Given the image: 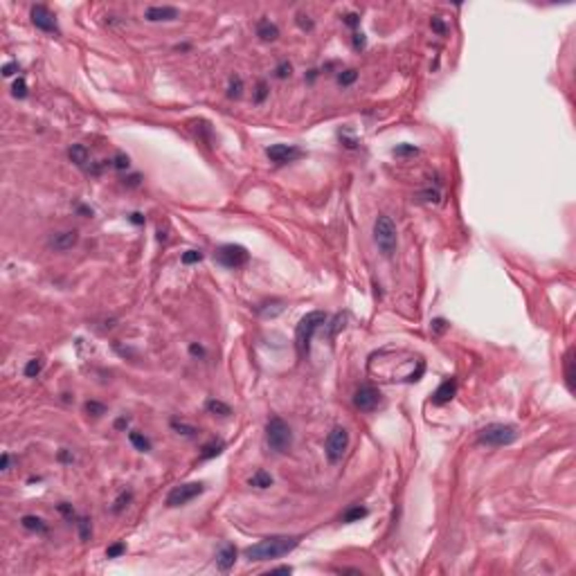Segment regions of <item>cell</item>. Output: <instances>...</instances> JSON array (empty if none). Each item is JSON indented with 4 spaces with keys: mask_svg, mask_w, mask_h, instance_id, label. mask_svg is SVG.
<instances>
[{
    "mask_svg": "<svg viewBox=\"0 0 576 576\" xmlns=\"http://www.w3.org/2000/svg\"><path fill=\"white\" fill-rule=\"evenodd\" d=\"M266 443L268 448L275 450V453H288L293 446V430L291 425L286 423L279 417H273L266 425Z\"/></svg>",
    "mask_w": 576,
    "mask_h": 576,
    "instance_id": "4",
    "label": "cell"
},
{
    "mask_svg": "<svg viewBox=\"0 0 576 576\" xmlns=\"http://www.w3.org/2000/svg\"><path fill=\"white\" fill-rule=\"evenodd\" d=\"M111 162H113V167H115V169H119V171H124V169H128V167H131V158H128L126 153H117V156L113 158Z\"/></svg>",
    "mask_w": 576,
    "mask_h": 576,
    "instance_id": "34",
    "label": "cell"
},
{
    "mask_svg": "<svg viewBox=\"0 0 576 576\" xmlns=\"http://www.w3.org/2000/svg\"><path fill=\"white\" fill-rule=\"evenodd\" d=\"M268 97V83L259 81L257 83V93H255V104H263V99Z\"/></svg>",
    "mask_w": 576,
    "mask_h": 576,
    "instance_id": "38",
    "label": "cell"
},
{
    "mask_svg": "<svg viewBox=\"0 0 576 576\" xmlns=\"http://www.w3.org/2000/svg\"><path fill=\"white\" fill-rule=\"evenodd\" d=\"M12 93H14V97H18V99L27 97V83H25V79H23V77H20V79H16V81H14V86H12Z\"/></svg>",
    "mask_w": 576,
    "mask_h": 576,
    "instance_id": "33",
    "label": "cell"
},
{
    "mask_svg": "<svg viewBox=\"0 0 576 576\" xmlns=\"http://www.w3.org/2000/svg\"><path fill=\"white\" fill-rule=\"evenodd\" d=\"M257 36H259L261 41H277V36H279V27L263 18V20H259V25H257Z\"/></svg>",
    "mask_w": 576,
    "mask_h": 576,
    "instance_id": "17",
    "label": "cell"
},
{
    "mask_svg": "<svg viewBox=\"0 0 576 576\" xmlns=\"http://www.w3.org/2000/svg\"><path fill=\"white\" fill-rule=\"evenodd\" d=\"M275 77H277V79H286V77H291V63H288V61H281V63L275 68Z\"/></svg>",
    "mask_w": 576,
    "mask_h": 576,
    "instance_id": "39",
    "label": "cell"
},
{
    "mask_svg": "<svg viewBox=\"0 0 576 576\" xmlns=\"http://www.w3.org/2000/svg\"><path fill=\"white\" fill-rule=\"evenodd\" d=\"M347 446H349V432L344 430V428H333L331 432H329V437H326V443H324V453L326 457H329V461L331 464H338V461L344 457V453H347Z\"/></svg>",
    "mask_w": 576,
    "mask_h": 576,
    "instance_id": "7",
    "label": "cell"
},
{
    "mask_svg": "<svg viewBox=\"0 0 576 576\" xmlns=\"http://www.w3.org/2000/svg\"><path fill=\"white\" fill-rule=\"evenodd\" d=\"M18 72V63H7L5 68H2V75L5 77H12V75H16Z\"/></svg>",
    "mask_w": 576,
    "mask_h": 576,
    "instance_id": "46",
    "label": "cell"
},
{
    "mask_svg": "<svg viewBox=\"0 0 576 576\" xmlns=\"http://www.w3.org/2000/svg\"><path fill=\"white\" fill-rule=\"evenodd\" d=\"M356 79H358V70H354V68L342 70L340 75H338V83H340V86H351Z\"/></svg>",
    "mask_w": 576,
    "mask_h": 576,
    "instance_id": "31",
    "label": "cell"
},
{
    "mask_svg": "<svg viewBox=\"0 0 576 576\" xmlns=\"http://www.w3.org/2000/svg\"><path fill=\"white\" fill-rule=\"evenodd\" d=\"M189 354H192V356H198V358H203V356H205V349L200 347V344H192V347H189Z\"/></svg>",
    "mask_w": 576,
    "mask_h": 576,
    "instance_id": "47",
    "label": "cell"
},
{
    "mask_svg": "<svg viewBox=\"0 0 576 576\" xmlns=\"http://www.w3.org/2000/svg\"><path fill=\"white\" fill-rule=\"evenodd\" d=\"M322 324H326V313H322V311H311V313H306L302 320H299V324H297V329H295V347H297V354L302 356V358L309 356L313 333L318 331Z\"/></svg>",
    "mask_w": 576,
    "mask_h": 576,
    "instance_id": "3",
    "label": "cell"
},
{
    "mask_svg": "<svg viewBox=\"0 0 576 576\" xmlns=\"http://www.w3.org/2000/svg\"><path fill=\"white\" fill-rule=\"evenodd\" d=\"M32 23H34L36 29H41V32H47V34H59L57 18H54V14L50 12L45 5H34V7H32Z\"/></svg>",
    "mask_w": 576,
    "mask_h": 576,
    "instance_id": "10",
    "label": "cell"
},
{
    "mask_svg": "<svg viewBox=\"0 0 576 576\" xmlns=\"http://www.w3.org/2000/svg\"><path fill=\"white\" fill-rule=\"evenodd\" d=\"M124 552H126V545H124V542H115V545H111V547L106 549V556H108V558H117V556H122Z\"/></svg>",
    "mask_w": 576,
    "mask_h": 576,
    "instance_id": "37",
    "label": "cell"
},
{
    "mask_svg": "<svg viewBox=\"0 0 576 576\" xmlns=\"http://www.w3.org/2000/svg\"><path fill=\"white\" fill-rule=\"evenodd\" d=\"M223 448H225V443L223 441H212L207 443L203 448V455H200V459H210V457H216V455H221Z\"/></svg>",
    "mask_w": 576,
    "mask_h": 576,
    "instance_id": "26",
    "label": "cell"
},
{
    "mask_svg": "<svg viewBox=\"0 0 576 576\" xmlns=\"http://www.w3.org/2000/svg\"><path fill=\"white\" fill-rule=\"evenodd\" d=\"M374 241H376V245L380 248V252L385 257H392L396 252L398 239H396V225L390 216L380 214L376 218V223H374Z\"/></svg>",
    "mask_w": 576,
    "mask_h": 576,
    "instance_id": "5",
    "label": "cell"
},
{
    "mask_svg": "<svg viewBox=\"0 0 576 576\" xmlns=\"http://www.w3.org/2000/svg\"><path fill=\"white\" fill-rule=\"evenodd\" d=\"M131 223H135V225H142V223H144V216H142L140 212H133V214H131Z\"/></svg>",
    "mask_w": 576,
    "mask_h": 576,
    "instance_id": "49",
    "label": "cell"
},
{
    "mask_svg": "<svg viewBox=\"0 0 576 576\" xmlns=\"http://www.w3.org/2000/svg\"><path fill=\"white\" fill-rule=\"evenodd\" d=\"M297 23L302 25L304 29H313V23H311V20H302V16H299V20H297Z\"/></svg>",
    "mask_w": 576,
    "mask_h": 576,
    "instance_id": "50",
    "label": "cell"
},
{
    "mask_svg": "<svg viewBox=\"0 0 576 576\" xmlns=\"http://www.w3.org/2000/svg\"><path fill=\"white\" fill-rule=\"evenodd\" d=\"M273 572H284V574H291V567H277V570H273Z\"/></svg>",
    "mask_w": 576,
    "mask_h": 576,
    "instance_id": "52",
    "label": "cell"
},
{
    "mask_svg": "<svg viewBox=\"0 0 576 576\" xmlns=\"http://www.w3.org/2000/svg\"><path fill=\"white\" fill-rule=\"evenodd\" d=\"M77 241H79V234H77L75 230H65V232L52 234V237L47 239V245H50L52 250H57V252H63V250H70V248H75Z\"/></svg>",
    "mask_w": 576,
    "mask_h": 576,
    "instance_id": "14",
    "label": "cell"
},
{
    "mask_svg": "<svg viewBox=\"0 0 576 576\" xmlns=\"http://www.w3.org/2000/svg\"><path fill=\"white\" fill-rule=\"evenodd\" d=\"M365 45H367V39H365V34H360V32H356V34H354V47H356V50H365Z\"/></svg>",
    "mask_w": 576,
    "mask_h": 576,
    "instance_id": "43",
    "label": "cell"
},
{
    "mask_svg": "<svg viewBox=\"0 0 576 576\" xmlns=\"http://www.w3.org/2000/svg\"><path fill=\"white\" fill-rule=\"evenodd\" d=\"M20 522H23V527L29 531H39V534H45L47 531V524L43 522L41 518H36V516H23Z\"/></svg>",
    "mask_w": 576,
    "mask_h": 576,
    "instance_id": "22",
    "label": "cell"
},
{
    "mask_svg": "<svg viewBox=\"0 0 576 576\" xmlns=\"http://www.w3.org/2000/svg\"><path fill=\"white\" fill-rule=\"evenodd\" d=\"M367 509L365 506H360V504H356V506H349L347 511L342 513V522H358V520H362V518H367Z\"/></svg>",
    "mask_w": 576,
    "mask_h": 576,
    "instance_id": "20",
    "label": "cell"
},
{
    "mask_svg": "<svg viewBox=\"0 0 576 576\" xmlns=\"http://www.w3.org/2000/svg\"><path fill=\"white\" fill-rule=\"evenodd\" d=\"M380 403V392L376 390V387H372V385H362V387H358L354 394V405L360 412H372V410H376V405Z\"/></svg>",
    "mask_w": 576,
    "mask_h": 576,
    "instance_id": "11",
    "label": "cell"
},
{
    "mask_svg": "<svg viewBox=\"0 0 576 576\" xmlns=\"http://www.w3.org/2000/svg\"><path fill=\"white\" fill-rule=\"evenodd\" d=\"M205 408H207V412L210 414H216V417H230V414H232L230 405L223 403V401H218V398H210V401L205 403Z\"/></svg>",
    "mask_w": 576,
    "mask_h": 576,
    "instance_id": "19",
    "label": "cell"
},
{
    "mask_svg": "<svg viewBox=\"0 0 576 576\" xmlns=\"http://www.w3.org/2000/svg\"><path fill=\"white\" fill-rule=\"evenodd\" d=\"M369 372L390 383H414L425 372V362L421 356L403 349H383L369 358Z\"/></svg>",
    "mask_w": 576,
    "mask_h": 576,
    "instance_id": "1",
    "label": "cell"
},
{
    "mask_svg": "<svg viewBox=\"0 0 576 576\" xmlns=\"http://www.w3.org/2000/svg\"><path fill=\"white\" fill-rule=\"evenodd\" d=\"M180 16V12L176 7H169V5H153L144 12V18L149 23H169V20H176Z\"/></svg>",
    "mask_w": 576,
    "mask_h": 576,
    "instance_id": "13",
    "label": "cell"
},
{
    "mask_svg": "<svg viewBox=\"0 0 576 576\" xmlns=\"http://www.w3.org/2000/svg\"><path fill=\"white\" fill-rule=\"evenodd\" d=\"M250 486H257V489H270L273 486V475L266 471H257L255 475L250 477Z\"/></svg>",
    "mask_w": 576,
    "mask_h": 576,
    "instance_id": "21",
    "label": "cell"
},
{
    "mask_svg": "<svg viewBox=\"0 0 576 576\" xmlns=\"http://www.w3.org/2000/svg\"><path fill=\"white\" fill-rule=\"evenodd\" d=\"M419 198L421 200H428V203H439V192H437V189H428V192H421Z\"/></svg>",
    "mask_w": 576,
    "mask_h": 576,
    "instance_id": "41",
    "label": "cell"
},
{
    "mask_svg": "<svg viewBox=\"0 0 576 576\" xmlns=\"http://www.w3.org/2000/svg\"><path fill=\"white\" fill-rule=\"evenodd\" d=\"M128 439H131V443H133L140 453H149V450H151V441H149L146 437H142L140 432H128Z\"/></svg>",
    "mask_w": 576,
    "mask_h": 576,
    "instance_id": "24",
    "label": "cell"
},
{
    "mask_svg": "<svg viewBox=\"0 0 576 576\" xmlns=\"http://www.w3.org/2000/svg\"><path fill=\"white\" fill-rule=\"evenodd\" d=\"M344 23L349 25V27H356V25L360 23V18H358V14H347V16H344Z\"/></svg>",
    "mask_w": 576,
    "mask_h": 576,
    "instance_id": "45",
    "label": "cell"
},
{
    "mask_svg": "<svg viewBox=\"0 0 576 576\" xmlns=\"http://www.w3.org/2000/svg\"><path fill=\"white\" fill-rule=\"evenodd\" d=\"M518 439V430L513 425H506V423H491L486 425L482 432H479L477 441L479 443H486V446H509Z\"/></svg>",
    "mask_w": 576,
    "mask_h": 576,
    "instance_id": "6",
    "label": "cell"
},
{
    "mask_svg": "<svg viewBox=\"0 0 576 576\" xmlns=\"http://www.w3.org/2000/svg\"><path fill=\"white\" fill-rule=\"evenodd\" d=\"M0 471L2 473L9 471V455L7 453H2V457H0Z\"/></svg>",
    "mask_w": 576,
    "mask_h": 576,
    "instance_id": "48",
    "label": "cell"
},
{
    "mask_svg": "<svg viewBox=\"0 0 576 576\" xmlns=\"http://www.w3.org/2000/svg\"><path fill=\"white\" fill-rule=\"evenodd\" d=\"M392 153H394L396 158H410V156H419V149L414 144H398Z\"/></svg>",
    "mask_w": 576,
    "mask_h": 576,
    "instance_id": "29",
    "label": "cell"
},
{
    "mask_svg": "<svg viewBox=\"0 0 576 576\" xmlns=\"http://www.w3.org/2000/svg\"><path fill=\"white\" fill-rule=\"evenodd\" d=\"M200 259H203V252L200 250H187L185 255H182V263H187V266H189V263H198Z\"/></svg>",
    "mask_w": 576,
    "mask_h": 576,
    "instance_id": "36",
    "label": "cell"
},
{
    "mask_svg": "<svg viewBox=\"0 0 576 576\" xmlns=\"http://www.w3.org/2000/svg\"><path fill=\"white\" fill-rule=\"evenodd\" d=\"M455 394H457V378H446L435 390V394H432V403H437V405H443V403L453 401Z\"/></svg>",
    "mask_w": 576,
    "mask_h": 576,
    "instance_id": "15",
    "label": "cell"
},
{
    "mask_svg": "<svg viewBox=\"0 0 576 576\" xmlns=\"http://www.w3.org/2000/svg\"><path fill=\"white\" fill-rule=\"evenodd\" d=\"M68 158H70L77 167H81V169H86L88 162H90V153H88V149L83 144L70 146V149H68Z\"/></svg>",
    "mask_w": 576,
    "mask_h": 576,
    "instance_id": "18",
    "label": "cell"
},
{
    "mask_svg": "<svg viewBox=\"0 0 576 576\" xmlns=\"http://www.w3.org/2000/svg\"><path fill=\"white\" fill-rule=\"evenodd\" d=\"M430 27L435 29V32H437V34H439V36H443V34H446V32H448V27H446V23H443V20H441V18H439V16H432V20H430Z\"/></svg>",
    "mask_w": 576,
    "mask_h": 576,
    "instance_id": "40",
    "label": "cell"
},
{
    "mask_svg": "<svg viewBox=\"0 0 576 576\" xmlns=\"http://www.w3.org/2000/svg\"><path fill=\"white\" fill-rule=\"evenodd\" d=\"M86 412L93 414V417H101V414H106V405L104 403H97V401H88L86 403Z\"/></svg>",
    "mask_w": 576,
    "mask_h": 576,
    "instance_id": "35",
    "label": "cell"
},
{
    "mask_svg": "<svg viewBox=\"0 0 576 576\" xmlns=\"http://www.w3.org/2000/svg\"><path fill=\"white\" fill-rule=\"evenodd\" d=\"M572 356H574V351L570 349L565 356V380H567V387L574 392V360H572Z\"/></svg>",
    "mask_w": 576,
    "mask_h": 576,
    "instance_id": "23",
    "label": "cell"
},
{
    "mask_svg": "<svg viewBox=\"0 0 576 576\" xmlns=\"http://www.w3.org/2000/svg\"><path fill=\"white\" fill-rule=\"evenodd\" d=\"M243 93V81L241 77H230V86H227V97L230 99H239Z\"/></svg>",
    "mask_w": 576,
    "mask_h": 576,
    "instance_id": "25",
    "label": "cell"
},
{
    "mask_svg": "<svg viewBox=\"0 0 576 576\" xmlns=\"http://www.w3.org/2000/svg\"><path fill=\"white\" fill-rule=\"evenodd\" d=\"M430 326H432V331L435 333H443L446 329H448V322L443 320V318H437V320L430 322Z\"/></svg>",
    "mask_w": 576,
    "mask_h": 576,
    "instance_id": "42",
    "label": "cell"
},
{
    "mask_svg": "<svg viewBox=\"0 0 576 576\" xmlns=\"http://www.w3.org/2000/svg\"><path fill=\"white\" fill-rule=\"evenodd\" d=\"M41 372H43V360L41 358H32V360L25 365V376H27V378H36Z\"/></svg>",
    "mask_w": 576,
    "mask_h": 576,
    "instance_id": "27",
    "label": "cell"
},
{
    "mask_svg": "<svg viewBox=\"0 0 576 576\" xmlns=\"http://www.w3.org/2000/svg\"><path fill=\"white\" fill-rule=\"evenodd\" d=\"M77 527H79V536H81V540H90V536H93L90 518H79V520H77Z\"/></svg>",
    "mask_w": 576,
    "mask_h": 576,
    "instance_id": "32",
    "label": "cell"
},
{
    "mask_svg": "<svg viewBox=\"0 0 576 576\" xmlns=\"http://www.w3.org/2000/svg\"><path fill=\"white\" fill-rule=\"evenodd\" d=\"M203 491H205V484H200V482L180 484V486H176V489L169 491L167 506H171V509H176V506H185L187 502H192L194 497H198Z\"/></svg>",
    "mask_w": 576,
    "mask_h": 576,
    "instance_id": "9",
    "label": "cell"
},
{
    "mask_svg": "<svg viewBox=\"0 0 576 576\" xmlns=\"http://www.w3.org/2000/svg\"><path fill=\"white\" fill-rule=\"evenodd\" d=\"M59 459H61V461H72V457L65 453V450H61V453H59Z\"/></svg>",
    "mask_w": 576,
    "mask_h": 576,
    "instance_id": "51",
    "label": "cell"
},
{
    "mask_svg": "<svg viewBox=\"0 0 576 576\" xmlns=\"http://www.w3.org/2000/svg\"><path fill=\"white\" fill-rule=\"evenodd\" d=\"M299 545L297 536H270L266 540L257 542L252 547L245 549V558L248 560H273L281 558L286 554H291L293 549Z\"/></svg>",
    "mask_w": 576,
    "mask_h": 576,
    "instance_id": "2",
    "label": "cell"
},
{
    "mask_svg": "<svg viewBox=\"0 0 576 576\" xmlns=\"http://www.w3.org/2000/svg\"><path fill=\"white\" fill-rule=\"evenodd\" d=\"M59 511L63 513V516H65L68 520L75 518V511H72V506H70V504H65V502H63V504H59Z\"/></svg>",
    "mask_w": 576,
    "mask_h": 576,
    "instance_id": "44",
    "label": "cell"
},
{
    "mask_svg": "<svg viewBox=\"0 0 576 576\" xmlns=\"http://www.w3.org/2000/svg\"><path fill=\"white\" fill-rule=\"evenodd\" d=\"M216 261L225 268H241L250 261V252L245 250L243 245H237V243H225L216 250Z\"/></svg>",
    "mask_w": 576,
    "mask_h": 576,
    "instance_id": "8",
    "label": "cell"
},
{
    "mask_svg": "<svg viewBox=\"0 0 576 576\" xmlns=\"http://www.w3.org/2000/svg\"><path fill=\"white\" fill-rule=\"evenodd\" d=\"M234 560H237V547L234 545H223L218 552H216V565L218 570L227 572L234 567Z\"/></svg>",
    "mask_w": 576,
    "mask_h": 576,
    "instance_id": "16",
    "label": "cell"
},
{
    "mask_svg": "<svg viewBox=\"0 0 576 576\" xmlns=\"http://www.w3.org/2000/svg\"><path fill=\"white\" fill-rule=\"evenodd\" d=\"M266 156L277 164H286V162H295L304 156L302 149H297L293 144H273L266 149Z\"/></svg>",
    "mask_w": 576,
    "mask_h": 576,
    "instance_id": "12",
    "label": "cell"
},
{
    "mask_svg": "<svg viewBox=\"0 0 576 576\" xmlns=\"http://www.w3.org/2000/svg\"><path fill=\"white\" fill-rule=\"evenodd\" d=\"M126 423H128V421H126V419H119V421H117V423H115V425H117V428H124V425H126Z\"/></svg>",
    "mask_w": 576,
    "mask_h": 576,
    "instance_id": "53",
    "label": "cell"
},
{
    "mask_svg": "<svg viewBox=\"0 0 576 576\" xmlns=\"http://www.w3.org/2000/svg\"><path fill=\"white\" fill-rule=\"evenodd\" d=\"M131 500H133V493H131V491H124V493L115 500V504H113V513L124 511V509L128 506V502H131Z\"/></svg>",
    "mask_w": 576,
    "mask_h": 576,
    "instance_id": "30",
    "label": "cell"
},
{
    "mask_svg": "<svg viewBox=\"0 0 576 576\" xmlns=\"http://www.w3.org/2000/svg\"><path fill=\"white\" fill-rule=\"evenodd\" d=\"M171 428H174L178 435H185V437H194L196 435V428L194 425H189V423H185V421H178V419H171Z\"/></svg>",
    "mask_w": 576,
    "mask_h": 576,
    "instance_id": "28",
    "label": "cell"
}]
</instances>
